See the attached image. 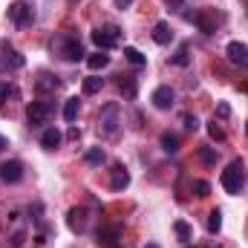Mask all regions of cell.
<instances>
[{
    "label": "cell",
    "instance_id": "obj_1",
    "mask_svg": "<svg viewBox=\"0 0 248 248\" xmlns=\"http://www.w3.org/2000/svg\"><path fill=\"white\" fill-rule=\"evenodd\" d=\"M219 182H222V187H225L231 196H237V193L246 187V170H243V162H240V159H234V162L222 170Z\"/></svg>",
    "mask_w": 248,
    "mask_h": 248
},
{
    "label": "cell",
    "instance_id": "obj_2",
    "mask_svg": "<svg viewBox=\"0 0 248 248\" xmlns=\"http://www.w3.org/2000/svg\"><path fill=\"white\" fill-rule=\"evenodd\" d=\"M119 127H122V107H119L116 101H110V104H104V107H101L98 130H101L104 136H116V133H119Z\"/></svg>",
    "mask_w": 248,
    "mask_h": 248
},
{
    "label": "cell",
    "instance_id": "obj_3",
    "mask_svg": "<svg viewBox=\"0 0 248 248\" xmlns=\"http://www.w3.org/2000/svg\"><path fill=\"white\" fill-rule=\"evenodd\" d=\"M93 44L107 52V49H113V46L122 44V29H119L116 23H104V26L93 29Z\"/></svg>",
    "mask_w": 248,
    "mask_h": 248
},
{
    "label": "cell",
    "instance_id": "obj_4",
    "mask_svg": "<svg viewBox=\"0 0 248 248\" xmlns=\"http://www.w3.org/2000/svg\"><path fill=\"white\" fill-rule=\"evenodd\" d=\"M9 20H12L15 26L26 29V26H32V23H35V9H32L29 3L17 0V3H12V6H9Z\"/></svg>",
    "mask_w": 248,
    "mask_h": 248
},
{
    "label": "cell",
    "instance_id": "obj_5",
    "mask_svg": "<svg viewBox=\"0 0 248 248\" xmlns=\"http://www.w3.org/2000/svg\"><path fill=\"white\" fill-rule=\"evenodd\" d=\"M26 116H29V124H32V127L46 124L49 122V116H52V101H32Z\"/></svg>",
    "mask_w": 248,
    "mask_h": 248
},
{
    "label": "cell",
    "instance_id": "obj_6",
    "mask_svg": "<svg viewBox=\"0 0 248 248\" xmlns=\"http://www.w3.org/2000/svg\"><path fill=\"white\" fill-rule=\"evenodd\" d=\"M190 20L199 26V32H202V35H214V32H217V23H219V17H217L214 12H208V9L193 12V15H190Z\"/></svg>",
    "mask_w": 248,
    "mask_h": 248
},
{
    "label": "cell",
    "instance_id": "obj_7",
    "mask_svg": "<svg viewBox=\"0 0 248 248\" xmlns=\"http://www.w3.org/2000/svg\"><path fill=\"white\" fill-rule=\"evenodd\" d=\"M0 179H3L6 185H17V182L23 179V165H20L17 159L3 162V165H0Z\"/></svg>",
    "mask_w": 248,
    "mask_h": 248
},
{
    "label": "cell",
    "instance_id": "obj_8",
    "mask_svg": "<svg viewBox=\"0 0 248 248\" xmlns=\"http://www.w3.org/2000/svg\"><path fill=\"white\" fill-rule=\"evenodd\" d=\"M58 46H61V55L66 58V61H81L84 58V46H81V41L78 38H61L58 41Z\"/></svg>",
    "mask_w": 248,
    "mask_h": 248
},
{
    "label": "cell",
    "instance_id": "obj_9",
    "mask_svg": "<svg viewBox=\"0 0 248 248\" xmlns=\"http://www.w3.org/2000/svg\"><path fill=\"white\" fill-rule=\"evenodd\" d=\"M150 101H153V107H156V110H170V107H173V101H176V93H173L170 87H156V90H153V95H150Z\"/></svg>",
    "mask_w": 248,
    "mask_h": 248
},
{
    "label": "cell",
    "instance_id": "obj_10",
    "mask_svg": "<svg viewBox=\"0 0 248 248\" xmlns=\"http://www.w3.org/2000/svg\"><path fill=\"white\" fill-rule=\"evenodd\" d=\"M0 55H3V63H6L9 69H20V66L26 63V58H23V55H20L9 41H3V44H0Z\"/></svg>",
    "mask_w": 248,
    "mask_h": 248
},
{
    "label": "cell",
    "instance_id": "obj_11",
    "mask_svg": "<svg viewBox=\"0 0 248 248\" xmlns=\"http://www.w3.org/2000/svg\"><path fill=\"white\" fill-rule=\"evenodd\" d=\"M66 225H69V231H75V234L87 231V214H84V208H69V214H66Z\"/></svg>",
    "mask_w": 248,
    "mask_h": 248
},
{
    "label": "cell",
    "instance_id": "obj_12",
    "mask_svg": "<svg viewBox=\"0 0 248 248\" xmlns=\"http://www.w3.org/2000/svg\"><path fill=\"white\" fill-rule=\"evenodd\" d=\"M225 52H228V58H231L234 63L248 66V46H246V44H240V41H231V44L225 46Z\"/></svg>",
    "mask_w": 248,
    "mask_h": 248
},
{
    "label": "cell",
    "instance_id": "obj_13",
    "mask_svg": "<svg viewBox=\"0 0 248 248\" xmlns=\"http://www.w3.org/2000/svg\"><path fill=\"white\" fill-rule=\"evenodd\" d=\"M127 185H130V173L124 170V165H113V170H110V187L113 190H124Z\"/></svg>",
    "mask_w": 248,
    "mask_h": 248
},
{
    "label": "cell",
    "instance_id": "obj_14",
    "mask_svg": "<svg viewBox=\"0 0 248 248\" xmlns=\"http://www.w3.org/2000/svg\"><path fill=\"white\" fill-rule=\"evenodd\" d=\"M153 41H156L159 46H168V44L173 41V32H170V23H165V20H159V23L153 26Z\"/></svg>",
    "mask_w": 248,
    "mask_h": 248
},
{
    "label": "cell",
    "instance_id": "obj_15",
    "mask_svg": "<svg viewBox=\"0 0 248 248\" xmlns=\"http://www.w3.org/2000/svg\"><path fill=\"white\" fill-rule=\"evenodd\" d=\"M61 141H63V136H61V130H58V127H46V130L41 133V144H44L46 150H55Z\"/></svg>",
    "mask_w": 248,
    "mask_h": 248
},
{
    "label": "cell",
    "instance_id": "obj_16",
    "mask_svg": "<svg viewBox=\"0 0 248 248\" xmlns=\"http://www.w3.org/2000/svg\"><path fill=\"white\" fill-rule=\"evenodd\" d=\"M78 113H81V101L78 98H66V104H63V119L69 124L78 122Z\"/></svg>",
    "mask_w": 248,
    "mask_h": 248
},
{
    "label": "cell",
    "instance_id": "obj_17",
    "mask_svg": "<svg viewBox=\"0 0 248 248\" xmlns=\"http://www.w3.org/2000/svg\"><path fill=\"white\" fill-rule=\"evenodd\" d=\"M107 63H110V55H107L104 49H98L95 55H90V58H87V66H90L93 72H98V69H104Z\"/></svg>",
    "mask_w": 248,
    "mask_h": 248
},
{
    "label": "cell",
    "instance_id": "obj_18",
    "mask_svg": "<svg viewBox=\"0 0 248 248\" xmlns=\"http://www.w3.org/2000/svg\"><path fill=\"white\" fill-rule=\"evenodd\" d=\"M116 84H119V90H122L127 98H133V95H136V78H133V75H119V81H116Z\"/></svg>",
    "mask_w": 248,
    "mask_h": 248
},
{
    "label": "cell",
    "instance_id": "obj_19",
    "mask_svg": "<svg viewBox=\"0 0 248 248\" xmlns=\"http://www.w3.org/2000/svg\"><path fill=\"white\" fill-rule=\"evenodd\" d=\"M101 87H104V78H98V75H90V78H84V95H95Z\"/></svg>",
    "mask_w": 248,
    "mask_h": 248
},
{
    "label": "cell",
    "instance_id": "obj_20",
    "mask_svg": "<svg viewBox=\"0 0 248 248\" xmlns=\"http://www.w3.org/2000/svg\"><path fill=\"white\" fill-rule=\"evenodd\" d=\"M124 58L133 63V66H144V63H147V58H144L136 46H124Z\"/></svg>",
    "mask_w": 248,
    "mask_h": 248
},
{
    "label": "cell",
    "instance_id": "obj_21",
    "mask_svg": "<svg viewBox=\"0 0 248 248\" xmlns=\"http://www.w3.org/2000/svg\"><path fill=\"white\" fill-rule=\"evenodd\" d=\"M170 63H176V66H187V63H190V46L182 44V46L176 49V55L170 58Z\"/></svg>",
    "mask_w": 248,
    "mask_h": 248
},
{
    "label": "cell",
    "instance_id": "obj_22",
    "mask_svg": "<svg viewBox=\"0 0 248 248\" xmlns=\"http://www.w3.org/2000/svg\"><path fill=\"white\" fill-rule=\"evenodd\" d=\"M162 147H165V153H176V150H179V136L162 133Z\"/></svg>",
    "mask_w": 248,
    "mask_h": 248
},
{
    "label": "cell",
    "instance_id": "obj_23",
    "mask_svg": "<svg viewBox=\"0 0 248 248\" xmlns=\"http://www.w3.org/2000/svg\"><path fill=\"white\" fill-rule=\"evenodd\" d=\"M84 159H87V165H104V159H107V156H104V150H101V147H93V150H87V156H84Z\"/></svg>",
    "mask_w": 248,
    "mask_h": 248
},
{
    "label": "cell",
    "instance_id": "obj_24",
    "mask_svg": "<svg viewBox=\"0 0 248 248\" xmlns=\"http://www.w3.org/2000/svg\"><path fill=\"white\" fill-rule=\"evenodd\" d=\"M219 228H222V214L219 211H211L208 214V231L211 234H219Z\"/></svg>",
    "mask_w": 248,
    "mask_h": 248
},
{
    "label": "cell",
    "instance_id": "obj_25",
    "mask_svg": "<svg viewBox=\"0 0 248 248\" xmlns=\"http://www.w3.org/2000/svg\"><path fill=\"white\" fill-rule=\"evenodd\" d=\"M208 133H211V139H214V141H225V130L219 127V122H217V119L208 124Z\"/></svg>",
    "mask_w": 248,
    "mask_h": 248
},
{
    "label": "cell",
    "instance_id": "obj_26",
    "mask_svg": "<svg viewBox=\"0 0 248 248\" xmlns=\"http://www.w3.org/2000/svg\"><path fill=\"white\" fill-rule=\"evenodd\" d=\"M173 231L179 234V240H182V243H187V240L193 237V231H190V225H187V222H176V225H173Z\"/></svg>",
    "mask_w": 248,
    "mask_h": 248
},
{
    "label": "cell",
    "instance_id": "obj_27",
    "mask_svg": "<svg viewBox=\"0 0 248 248\" xmlns=\"http://www.w3.org/2000/svg\"><path fill=\"white\" fill-rule=\"evenodd\" d=\"M6 98H17V87H12V84H0V104H3Z\"/></svg>",
    "mask_w": 248,
    "mask_h": 248
},
{
    "label": "cell",
    "instance_id": "obj_28",
    "mask_svg": "<svg viewBox=\"0 0 248 248\" xmlns=\"http://www.w3.org/2000/svg\"><path fill=\"white\" fill-rule=\"evenodd\" d=\"M38 87H41V90H58L61 84H58V81H55L52 75H41V81H38Z\"/></svg>",
    "mask_w": 248,
    "mask_h": 248
},
{
    "label": "cell",
    "instance_id": "obj_29",
    "mask_svg": "<svg viewBox=\"0 0 248 248\" xmlns=\"http://www.w3.org/2000/svg\"><path fill=\"white\" fill-rule=\"evenodd\" d=\"M199 156H202V162H205V165H214V162H217V153H214V150H202Z\"/></svg>",
    "mask_w": 248,
    "mask_h": 248
},
{
    "label": "cell",
    "instance_id": "obj_30",
    "mask_svg": "<svg viewBox=\"0 0 248 248\" xmlns=\"http://www.w3.org/2000/svg\"><path fill=\"white\" fill-rule=\"evenodd\" d=\"M196 196H208V193H211V185H208V182H196Z\"/></svg>",
    "mask_w": 248,
    "mask_h": 248
},
{
    "label": "cell",
    "instance_id": "obj_31",
    "mask_svg": "<svg viewBox=\"0 0 248 248\" xmlns=\"http://www.w3.org/2000/svg\"><path fill=\"white\" fill-rule=\"evenodd\" d=\"M185 127L190 130V133H196V130H199V122H196V116H187V119H185Z\"/></svg>",
    "mask_w": 248,
    "mask_h": 248
},
{
    "label": "cell",
    "instance_id": "obj_32",
    "mask_svg": "<svg viewBox=\"0 0 248 248\" xmlns=\"http://www.w3.org/2000/svg\"><path fill=\"white\" fill-rule=\"evenodd\" d=\"M217 113H219L222 119H228V116H231V107H228V104H219V107H217Z\"/></svg>",
    "mask_w": 248,
    "mask_h": 248
},
{
    "label": "cell",
    "instance_id": "obj_33",
    "mask_svg": "<svg viewBox=\"0 0 248 248\" xmlns=\"http://www.w3.org/2000/svg\"><path fill=\"white\" fill-rule=\"evenodd\" d=\"M168 6H170V9H185L187 0H168Z\"/></svg>",
    "mask_w": 248,
    "mask_h": 248
},
{
    "label": "cell",
    "instance_id": "obj_34",
    "mask_svg": "<svg viewBox=\"0 0 248 248\" xmlns=\"http://www.w3.org/2000/svg\"><path fill=\"white\" fill-rule=\"evenodd\" d=\"M23 246V234H15V237H12V248H20Z\"/></svg>",
    "mask_w": 248,
    "mask_h": 248
},
{
    "label": "cell",
    "instance_id": "obj_35",
    "mask_svg": "<svg viewBox=\"0 0 248 248\" xmlns=\"http://www.w3.org/2000/svg\"><path fill=\"white\" fill-rule=\"evenodd\" d=\"M130 3H136V0H116V6H119V9H127Z\"/></svg>",
    "mask_w": 248,
    "mask_h": 248
},
{
    "label": "cell",
    "instance_id": "obj_36",
    "mask_svg": "<svg viewBox=\"0 0 248 248\" xmlns=\"http://www.w3.org/2000/svg\"><path fill=\"white\" fill-rule=\"evenodd\" d=\"M6 147H9V141H6V139H3V136H0V153H3V150H6Z\"/></svg>",
    "mask_w": 248,
    "mask_h": 248
},
{
    "label": "cell",
    "instance_id": "obj_37",
    "mask_svg": "<svg viewBox=\"0 0 248 248\" xmlns=\"http://www.w3.org/2000/svg\"><path fill=\"white\" fill-rule=\"evenodd\" d=\"M69 3H81V0H69Z\"/></svg>",
    "mask_w": 248,
    "mask_h": 248
},
{
    "label": "cell",
    "instance_id": "obj_38",
    "mask_svg": "<svg viewBox=\"0 0 248 248\" xmlns=\"http://www.w3.org/2000/svg\"><path fill=\"white\" fill-rule=\"evenodd\" d=\"M150 248H159V246H150Z\"/></svg>",
    "mask_w": 248,
    "mask_h": 248
},
{
    "label": "cell",
    "instance_id": "obj_39",
    "mask_svg": "<svg viewBox=\"0 0 248 248\" xmlns=\"http://www.w3.org/2000/svg\"><path fill=\"white\" fill-rule=\"evenodd\" d=\"M246 130H248V124H246Z\"/></svg>",
    "mask_w": 248,
    "mask_h": 248
}]
</instances>
